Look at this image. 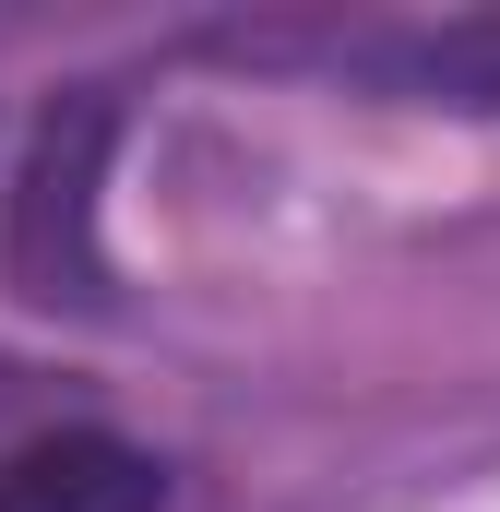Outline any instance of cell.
Returning a JSON list of instances; mask_svg holds the SVG:
<instances>
[{"mask_svg": "<svg viewBox=\"0 0 500 512\" xmlns=\"http://www.w3.org/2000/svg\"><path fill=\"white\" fill-rule=\"evenodd\" d=\"M120 84H60L0 191V286L48 322H120V262H108V167H120Z\"/></svg>", "mask_w": 500, "mask_h": 512, "instance_id": "1", "label": "cell"}, {"mask_svg": "<svg viewBox=\"0 0 500 512\" xmlns=\"http://www.w3.org/2000/svg\"><path fill=\"white\" fill-rule=\"evenodd\" d=\"M215 60H322L346 84H381L405 108H465V120H500V12H453V24H346V36H203Z\"/></svg>", "mask_w": 500, "mask_h": 512, "instance_id": "2", "label": "cell"}, {"mask_svg": "<svg viewBox=\"0 0 500 512\" xmlns=\"http://www.w3.org/2000/svg\"><path fill=\"white\" fill-rule=\"evenodd\" d=\"M167 501H179L167 453L96 417H48L36 441L0 453V512H167Z\"/></svg>", "mask_w": 500, "mask_h": 512, "instance_id": "3", "label": "cell"}, {"mask_svg": "<svg viewBox=\"0 0 500 512\" xmlns=\"http://www.w3.org/2000/svg\"><path fill=\"white\" fill-rule=\"evenodd\" d=\"M36 429H48V393H36L24 358H0V453H12V441H36Z\"/></svg>", "mask_w": 500, "mask_h": 512, "instance_id": "4", "label": "cell"}]
</instances>
